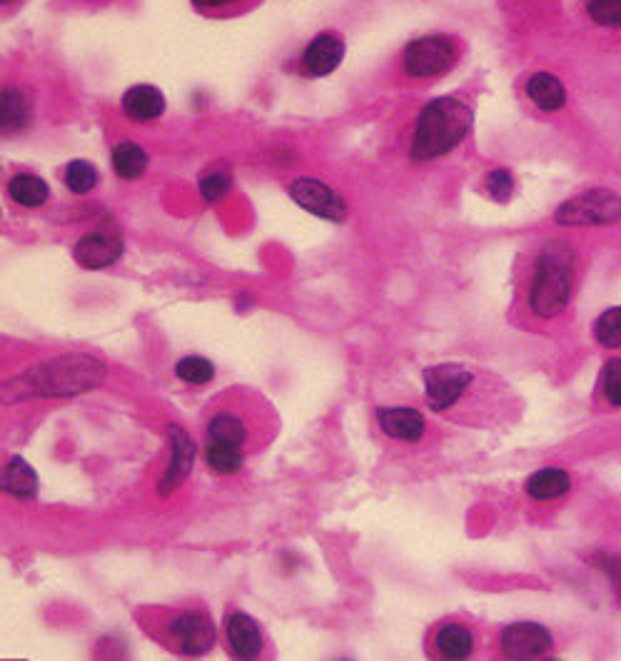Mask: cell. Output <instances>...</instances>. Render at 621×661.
I'll return each mask as SVG.
<instances>
[{
	"instance_id": "1",
	"label": "cell",
	"mask_w": 621,
	"mask_h": 661,
	"mask_svg": "<svg viewBox=\"0 0 621 661\" xmlns=\"http://www.w3.org/2000/svg\"><path fill=\"white\" fill-rule=\"evenodd\" d=\"M472 108L457 98H437L419 110L412 138V160L442 158L452 153L472 130Z\"/></svg>"
},
{
	"instance_id": "2",
	"label": "cell",
	"mask_w": 621,
	"mask_h": 661,
	"mask_svg": "<svg viewBox=\"0 0 621 661\" xmlns=\"http://www.w3.org/2000/svg\"><path fill=\"white\" fill-rule=\"evenodd\" d=\"M574 255L564 242H552L542 250L534 265L532 287H529V310L544 320L562 315L572 297Z\"/></svg>"
},
{
	"instance_id": "3",
	"label": "cell",
	"mask_w": 621,
	"mask_h": 661,
	"mask_svg": "<svg viewBox=\"0 0 621 661\" xmlns=\"http://www.w3.org/2000/svg\"><path fill=\"white\" fill-rule=\"evenodd\" d=\"M554 220L564 227L617 225L621 220V198L607 188H592L559 205Z\"/></svg>"
},
{
	"instance_id": "4",
	"label": "cell",
	"mask_w": 621,
	"mask_h": 661,
	"mask_svg": "<svg viewBox=\"0 0 621 661\" xmlns=\"http://www.w3.org/2000/svg\"><path fill=\"white\" fill-rule=\"evenodd\" d=\"M457 45L447 35H424L405 48V73L412 78H432L454 65Z\"/></svg>"
},
{
	"instance_id": "5",
	"label": "cell",
	"mask_w": 621,
	"mask_h": 661,
	"mask_svg": "<svg viewBox=\"0 0 621 661\" xmlns=\"http://www.w3.org/2000/svg\"><path fill=\"white\" fill-rule=\"evenodd\" d=\"M422 380L427 405L432 407L434 412H442L462 400L474 377L472 372L462 365H434L424 370Z\"/></svg>"
},
{
	"instance_id": "6",
	"label": "cell",
	"mask_w": 621,
	"mask_h": 661,
	"mask_svg": "<svg viewBox=\"0 0 621 661\" xmlns=\"http://www.w3.org/2000/svg\"><path fill=\"white\" fill-rule=\"evenodd\" d=\"M168 634L175 647L188 657H200V654L210 652L217 639L212 619L205 612H198V609L173 617V622L168 624Z\"/></svg>"
},
{
	"instance_id": "7",
	"label": "cell",
	"mask_w": 621,
	"mask_h": 661,
	"mask_svg": "<svg viewBox=\"0 0 621 661\" xmlns=\"http://www.w3.org/2000/svg\"><path fill=\"white\" fill-rule=\"evenodd\" d=\"M290 198L295 200L300 208L307 213L325 218L330 222H345L347 218V203L340 193L330 188V185L320 183L315 178H300L292 183Z\"/></svg>"
},
{
	"instance_id": "8",
	"label": "cell",
	"mask_w": 621,
	"mask_h": 661,
	"mask_svg": "<svg viewBox=\"0 0 621 661\" xmlns=\"http://www.w3.org/2000/svg\"><path fill=\"white\" fill-rule=\"evenodd\" d=\"M499 647L507 659H539L552 652L554 639L542 624L519 622L504 629Z\"/></svg>"
},
{
	"instance_id": "9",
	"label": "cell",
	"mask_w": 621,
	"mask_h": 661,
	"mask_svg": "<svg viewBox=\"0 0 621 661\" xmlns=\"http://www.w3.org/2000/svg\"><path fill=\"white\" fill-rule=\"evenodd\" d=\"M125 245L115 230H93L75 245V260L85 270H103L120 260Z\"/></svg>"
},
{
	"instance_id": "10",
	"label": "cell",
	"mask_w": 621,
	"mask_h": 661,
	"mask_svg": "<svg viewBox=\"0 0 621 661\" xmlns=\"http://www.w3.org/2000/svg\"><path fill=\"white\" fill-rule=\"evenodd\" d=\"M345 58V40L335 33H322L302 53V73L310 78L330 75Z\"/></svg>"
},
{
	"instance_id": "11",
	"label": "cell",
	"mask_w": 621,
	"mask_h": 661,
	"mask_svg": "<svg viewBox=\"0 0 621 661\" xmlns=\"http://www.w3.org/2000/svg\"><path fill=\"white\" fill-rule=\"evenodd\" d=\"M377 422L380 430L397 442H419L427 432L424 415L412 407H380Z\"/></svg>"
},
{
	"instance_id": "12",
	"label": "cell",
	"mask_w": 621,
	"mask_h": 661,
	"mask_svg": "<svg viewBox=\"0 0 621 661\" xmlns=\"http://www.w3.org/2000/svg\"><path fill=\"white\" fill-rule=\"evenodd\" d=\"M227 644H230V652L237 659H255L262 654L265 647V637L260 632V624L252 617H247L245 612H232L227 617Z\"/></svg>"
},
{
	"instance_id": "13",
	"label": "cell",
	"mask_w": 621,
	"mask_h": 661,
	"mask_svg": "<svg viewBox=\"0 0 621 661\" xmlns=\"http://www.w3.org/2000/svg\"><path fill=\"white\" fill-rule=\"evenodd\" d=\"M170 444H173V457H170L168 469H165V477L160 479V494H170L175 487L188 479L190 469H193L195 459V447L193 440L188 437V432L180 430L178 425L170 427Z\"/></svg>"
},
{
	"instance_id": "14",
	"label": "cell",
	"mask_w": 621,
	"mask_h": 661,
	"mask_svg": "<svg viewBox=\"0 0 621 661\" xmlns=\"http://www.w3.org/2000/svg\"><path fill=\"white\" fill-rule=\"evenodd\" d=\"M123 110L135 123H150L165 113V95L153 85H135L123 95Z\"/></svg>"
},
{
	"instance_id": "15",
	"label": "cell",
	"mask_w": 621,
	"mask_h": 661,
	"mask_svg": "<svg viewBox=\"0 0 621 661\" xmlns=\"http://www.w3.org/2000/svg\"><path fill=\"white\" fill-rule=\"evenodd\" d=\"M527 95L544 113H557L567 105V88L552 73H534L527 80Z\"/></svg>"
},
{
	"instance_id": "16",
	"label": "cell",
	"mask_w": 621,
	"mask_h": 661,
	"mask_svg": "<svg viewBox=\"0 0 621 661\" xmlns=\"http://www.w3.org/2000/svg\"><path fill=\"white\" fill-rule=\"evenodd\" d=\"M434 649H437V657L442 659H467L474 649V634L464 624L447 622L434 632Z\"/></svg>"
},
{
	"instance_id": "17",
	"label": "cell",
	"mask_w": 621,
	"mask_h": 661,
	"mask_svg": "<svg viewBox=\"0 0 621 661\" xmlns=\"http://www.w3.org/2000/svg\"><path fill=\"white\" fill-rule=\"evenodd\" d=\"M524 489H527L529 497L537 499V502H552V499L564 497V494L572 489V479H569V474L564 472V469L544 467L537 469V472L527 479Z\"/></svg>"
},
{
	"instance_id": "18",
	"label": "cell",
	"mask_w": 621,
	"mask_h": 661,
	"mask_svg": "<svg viewBox=\"0 0 621 661\" xmlns=\"http://www.w3.org/2000/svg\"><path fill=\"white\" fill-rule=\"evenodd\" d=\"M250 440V427L237 412L220 410L207 422V442H225V444H247Z\"/></svg>"
},
{
	"instance_id": "19",
	"label": "cell",
	"mask_w": 621,
	"mask_h": 661,
	"mask_svg": "<svg viewBox=\"0 0 621 661\" xmlns=\"http://www.w3.org/2000/svg\"><path fill=\"white\" fill-rule=\"evenodd\" d=\"M8 195L15 205H20V208H40V205L48 203L50 188L43 178H38V175L18 173L15 178H10Z\"/></svg>"
},
{
	"instance_id": "20",
	"label": "cell",
	"mask_w": 621,
	"mask_h": 661,
	"mask_svg": "<svg viewBox=\"0 0 621 661\" xmlns=\"http://www.w3.org/2000/svg\"><path fill=\"white\" fill-rule=\"evenodd\" d=\"M3 489L18 499H30L38 492V474L23 457H13L3 469Z\"/></svg>"
},
{
	"instance_id": "21",
	"label": "cell",
	"mask_w": 621,
	"mask_h": 661,
	"mask_svg": "<svg viewBox=\"0 0 621 661\" xmlns=\"http://www.w3.org/2000/svg\"><path fill=\"white\" fill-rule=\"evenodd\" d=\"M30 113H33V108H30V100L23 90H3V95H0V123H3V130L15 133V130L25 128L30 120Z\"/></svg>"
},
{
	"instance_id": "22",
	"label": "cell",
	"mask_w": 621,
	"mask_h": 661,
	"mask_svg": "<svg viewBox=\"0 0 621 661\" xmlns=\"http://www.w3.org/2000/svg\"><path fill=\"white\" fill-rule=\"evenodd\" d=\"M148 163V153L135 143H120L113 150V168L123 180H138L148 170Z\"/></svg>"
},
{
	"instance_id": "23",
	"label": "cell",
	"mask_w": 621,
	"mask_h": 661,
	"mask_svg": "<svg viewBox=\"0 0 621 661\" xmlns=\"http://www.w3.org/2000/svg\"><path fill=\"white\" fill-rule=\"evenodd\" d=\"M205 462L210 464L212 472L217 474H235L245 464V454L237 444L225 442H207L205 447Z\"/></svg>"
},
{
	"instance_id": "24",
	"label": "cell",
	"mask_w": 621,
	"mask_h": 661,
	"mask_svg": "<svg viewBox=\"0 0 621 661\" xmlns=\"http://www.w3.org/2000/svg\"><path fill=\"white\" fill-rule=\"evenodd\" d=\"M594 337L602 347L617 350L621 347V305L612 307V310L602 312L594 322Z\"/></svg>"
},
{
	"instance_id": "25",
	"label": "cell",
	"mask_w": 621,
	"mask_h": 661,
	"mask_svg": "<svg viewBox=\"0 0 621 661\" xmlns=\"http://www.w3.org/2000/svg\"><path fill=\"white\" fill-rule=\"evenodd\" d=\"M65 185L70 188V193L88 195L98 185V170L85 160H73L65 168Z\"/></svg>"
},
{
	"instance_id": "26",
	"label": "cell",
	"mask_w": 621,
	"mask_h": 661,
	"mask_svg": "<svg viewBox=\"0 0 621 661\" xmlns=\"http://www.w3.org/2000/svg\"><path fill=\"white\" fill-rule=\"evenodd\" d=\"M175 372H178L180 380L188 382V385H207V382H212V377H215V365H212L210 360H205V357L193 355L180 360Z\"/></svg>"
},
{
	"instance_id": "27",
	"label": "cell",
	"mask_w": 621,
	"mask_h": 661,
	"mask_svg": "<svg viewBox=\"0 0 621 661\" xmlns=\"http://www.w3.org/2000/svg\"><path fill=\"white\" fill-rule=\"evenodd\" d=\"M589 18L604 28H621V0H592L587 5Z\"/></svg>"
},
{
	"instance_id": "28",
	"label": "cell",
	"mask_w": 621,
	"mask_h": 661,
	"mask_svg": "<svg viewBox=\"0 0 621 661\" xmlns=\"http://www.w3.org/2000/svg\"><path fill=\"white\" fill-rule=\"evenodd\" d=\"M602 395L609 405L621 407V357H614L604 365Z\"/></svg>"
},
{
	"instance_id": "29",
	"label": "cell",
	"mask_w": 621,
	"mask_h": 661,
	"mask_svg": "<svg viewBox=\"0 0 621 661\" xmlns=\"http://www.w3.org/2000/svg\"><path fill=\"white\" fill-rule=\"evenodd\" d=\"M484 188H487L489 198L497 200V203H507L509 198H512L514 193V178L509 170L504 168H497L492 170V173L487 175V180H484Z\"/></svg>"
},
{
	"instance_id": "30",
	"label": "cell",
	"mask_w": 621,
	"mask_h": 661,
	"mask_svg": "<svg viewBox=\"0 0 621 661\" xmlns=\"http://www.w3.org/2000/svg\"><path fill=\"white\" fill-rule=\"evenodd\" d=\"M230 185L232 180L227 173H210L200 180V195L207 203H217V200H222L230 193Z\"/></svg>"
},
{
	"instance_id": "31",
	"label": "cell",
	"mask_w": 621,
	"mask_h": 661,
	"mask_svg": "<svg viewBox=\"0 0 621 661\" xmlns=\"http://www.w3.org/2000/svg\"><path fill=\"white\" fill-rule=\"evenodd\" d=\"M193 3L198 5L200 10H220V8H227V5L240 3V0H193Z\"/></svg>"
}]
</instances>
